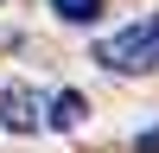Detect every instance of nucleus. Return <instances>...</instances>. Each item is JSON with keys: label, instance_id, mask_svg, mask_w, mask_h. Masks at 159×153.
<instances>
[{"label": "nucleus", "instance_id": "nucleus-2", "mask_svg": "<svg viewBox=\"0 0 159 153\" xmlns=\"http://www.w3.org/2000/svg\"><path fill=\"white\" fill-rule=\"evenodd\" d=\"M38 128H45V96H38L32 83H7L0 89V134L25 140V134H38Z\"/></svg>", "mask_w": 159, "mask_h": 153}, {"label": "nucleus", "instance_id": "nucleus-3", "mask_svg": "<svg viewBox=\"0 0 159 153\" xmlns=\"http://www.w3.org/2000/svg\"><path fill=\"white\" fill-rule=\"evenodd\" d=\"M83 121H89V96H83V89H57V96H45V128H51V134H76Z\"/></svg>", "mask_w": 159, "mask_h": 153}, {"label": "nucleus", "instance_id": "nucleus-1", "mask_svg": "<svg viewBox=\"0 0 159 153\" xmlns=\"http://www.w3.org/2000/svg\"><path fill=\"white\" fill-rule=\"evenodd\" d=\"M96 64L115 70V76H147L159 64V13L121 26V32H108V38H96Z\"/></svg>", "mask_w": 159, "mask_h": 153}, {"label": "nucleus", "instance_id": "nucleus-4", "mask_svg": "<svg viewBox=\"0 0 159 153\" xmlns=\"http://www.w3.org/2000/svg\"><path fill=\"white\" fill-rule=\"evenodd\" d=\"M51 13H57L64 26H96V13H102V0H51Z\"/></svg>", "mask_w": 159, "mask_h": 153}]
</instances>
